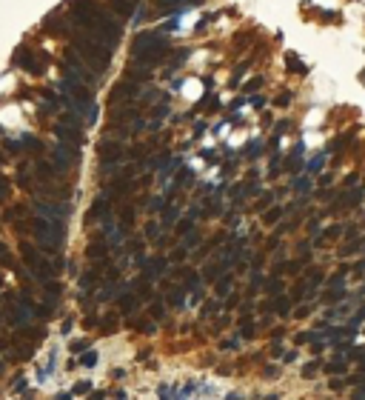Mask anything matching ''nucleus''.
<instances>
[{
  "label": "nucleus",
  "mask_w": 365,
  "mask_h": 400,
  "mask_svg": "<svg viewBox=\"0 0 365 400\" xmlns=\"http://www.w3.org/2000/svg\"><path fill=\"white\" fill-rule=\"evenodd\" d=\"M60 295H63V286L60 283H46V300L55 306V300H60Z\"/></svg>",
  "instance_id": "20"
},
{
  "label": "nucleus",
  "mask_w": 365,
  "mask_h": 400,
  "mask_svg": "<svg viewBox=\"0 0 365 400\" xmlns=\"http://www.w3.org/2000/svg\"><path fill=\"white\" fill-rule=\"evenodd\" d=\"M251 103H254V109H262V106H265V97H251Z\"/></svg>",
  "instance_id": "51"
},
{
  "label": "nucleus",
  "mask_w": 365,
  "mask_h": 400,
  "mask_svg": "<svg viewBox=\"0 0 365 400\" xmlns=\"http://www.w3.org/2000/svg\"><path fill=\"white\" fill-rule=\"evenodd\" d=\"M317 369H319V360H311L308 366H303V375H305V377H311L314 372H317Z\"/></svg>",
  "instance_id": "39"
},
{
  "label": "nucleus",
  "mask_w": 365,
  "mask_h": 400,
  "mask_svg": "<svg viewBox=\"0 0 365 400\" xmlns=\"http://www.w3.org/2000/svg\"><path fill=\"white\" fill-rule=\"evenodd\" d=\"M163 315H166L163 303H154V306H151V318H154V320H163Z\"/></svg>",
  "instance_id": "38"
},
{
  "label": "nucleus",
  "mask_w": 365,
  "mask_h": 400,
  "mask_svg": "<svg viewBox=\"0 0 365 400\" xmlns=\"http://www.w3.org/2000/svg\"><path fill=\"white\" fill-rule=\"evenodd\" d=\"M351 137H354L351 132H348V135H340V137H337V140H334V143L328 146V152H340V149H345V143H348Z\"/></svg>",
  "instance_id": "26"
},
{
  "label": "nucleus",
  "mask_w": 365,
  "mask_h": 400,
  "mask_svg": "<svg viewBox=\"0 0 365 400\" xmlns=\"http://www.w3.org/2000/svg\"><path fill=\"white\" fill-rule=\"evenodd\" d=\"M214 309H220V303H205V306H203V318H205V315H214Z\"/></svg>",
  "instance_id": "43"
},
{
  "label": "nucleus",
  "mask_w": 365,
  "mask_h": 400,
  "mask_svg": "<svg viewBox=\"0 0 365 400\" xmlns=\"http://www.w3.org/2000/svg\"><path fill=\"white\" fill-rule=\"evenodd\" d=\"M71 49L80 55V60L86 63V66L94 72V75H100L109 69V60H112V49L100 40H94L89 32H77L71 34Z\"/></svg>",
  "instance_id": "1"
},
{
  "label": "nucleus",
  "mask_w": 365,
  "mask_h": 400,
  "mask_svg": "<svg viewBox=\"0 0 365 400\" xmlns=\"http://www.w3.org/2000/svg\"><path fill=\"white\" fill-rule=\"evenodd\" d=\"M280 360H285V363H294V360H297V352H288V354H283Z\"/></svg>",
  "instance_id": "50"
},
{
  "label": "nucleus",
  "mask_w": 365,
  "mask_h": 400,
  "mask_svg": "<svg viewBox=\"0 0 365 400\" xmlns=\"http://www.w3.org/2000/svg\"><path fill=\"white\" fill-rule=\"evenodd\" d=\"M262 83H265V80H262V78H251L248 83H245V91H257V89H260V86H262Z\"/></svg>",
  "instance_id": "35"
},
{
  "label": "nucleus",
  "mask_w": 365,
  "mask_h": 400,
  "mask_svg": "<svg viewBox=\"0 0 365 400\" xmlns=\"http://www.w3.org/2000/svg\"><path fill=\"white\" fill-rule=\"evenodd\" d=\"M109 212H112V197H106V194H100L94 203H91V209H89V223H94V220H106L109 217Z\"/></svg>",
  "instance_id": "10"
},
{
  "label": "nucleus",
  "mask_w": 365,
  "mask_h": 400,
  "mask_svg": "<svg viewBox=\"0 0 365 400\" xmlns=\"http://www.w3.org/2000/svg\"><path fill=\"white\" fill-rule=\"evenodd\" d=\"M328 386H331V389H334V392H340V389H342V386H345V383H342V380H334V383H328Z\"/></svg>",
  "instance_id": "53"
},
{
  "label": "nucleus",
  "mask_w": 365,
  "mask_h": 400,
  "mask_svg": "<svg viewBox=\"0 0 365 400\" xmlns=\"http://www.w3.org/2000/svg\"><path fill=\"white\" fill-rule=\"evenodd\" d=\"M91 392V383L89 380H83V383H77V386H74V392H71V395H89Z\"/></svg>",
  "instance_id": "34"
},
{
  "label": "nucleus",
  "mask_w": 365,
  "mask_h": 400,
  "mask_svg": "<svg viewBox=\"0 0 365 400\" xmlns=\"http://www.w3.org/2000/svg\"><path fill=\"white\" fill-rule=\"evenodd\" d=\"M305 315H311V306H300V309H297V318H305Z\"/></svg>",
  "instance_id": "49"
},
{
  "label": "nucleus",
  "mask_w": 365,
  "mask_h": 400,
  "mask_svg": "<svg viewBox=\"0 0 365 400\" xmlns=\"http://www.w3.org/2000/svg\"><path fill=\"white\" fill-rule=\"evenodd\" d=\"M86 254H89L91 260H106V254H109V246H106V243H100V240H94V243H89Z\"/></svg>",
  "instance_id": "12"
},
{
  "label": "nucleus",
  "mask_w": 365,
  "mask_h": 400,
  "mask_svg": "<svg viewBox=\"0 0 365 400\" xmlns=\"http://www.w3.org/2000/svg\"><path fill=\"white\" fill-rule=\"evenodd\" d=\"M163 269H166V260H163V257H154V260H148L146 277H148V280H154V277H160V274H163Z\"/></svg>",
  "instance_id": "15"
},
{
  "label": "nucleus",
  "mask_w": 365,
  "mask_h": 400,
  "mask_svg": "<svg viewBox=\"0 0 365 400\" xmlns=\"http://www.w3.org/2000/svg\"><path fill=\"white\" fill-rule=\"evenodd\" d=\"M131 326H134L137 331H143V334H154V329H157V326H154V323H151V320H148V318L131 320Z\"/></svg>",
  "instance_id": "21"
},
{
  "label": "nucleus",
  "mask_w": 365,
  "mask_h": 400,
  "mask_svg": "<svg viewBox=\"0 0 365 400\" xmlns=\"http://www.w3.org/2000/svg\"><path fill=\"white\" fill-rule=\"evenodd\" d=\"M345 369H348V357H334V360H328V366H325L328 375H342Z\"/></svg>",
  "instance_id": "16"
},
{
  "label": "nucleus",
  "mask_w": 365,
  "mask_h": 400,
  "mask_svg": "<svg viewBox=\"0 0 365 400\" xmlns=\"http://www.w3.org/2000/svg\"><path fill=\"white\" fill-rule=\"evenodd\" d=\"M303 289H305V283H297L294 286V295H291V297H294V300H297V297H303Z\"/></svg>",
  "instance_id": "47"
},
{
  "label": "nucleus",
  "mask_w": 365,
  "mask_h": 400,
  "mask_svg": "<svg viewBox=\"0 0 365 400\" xmlns=\"http://www.w3.org/2000/svg\"><path fill=\"white\" fill-rule=\"evenodd\" d=\"M294 340L303 346V343H314V340H319V334H317V331H297Z\"/></svg>",
  "instance_id": "25"
},
{
  "label": "nucleus",
  "mask_w": 365,
  "mask_h": 400,
  "mask_svg": "<svg viewBox=\"0 0 365 400\" xmlns=\"http://www.w3.org/2000/svg\"><path fill=\"white\" fill-rule=\"evenodd\" d=\"M280 289H283V280H280V277H274L271 283H268V289H265V292H268V295H277Z\"/></svg>",
  "instance_id": "36"
},
{
  "label": "nucleus",
  "mask_w": 365,
  "mask_h": 400,
  "mask_svg": "<svg viewBox=\"0 0 365 400\" xmlns=\"http://www.w3.org/2000/svg\"><path fill=\"white\" fill-rule=\"evenodd\" d=\"M137 303H140V300H137V295H131V292L120 297V309H123L125 315H131V312L137 309Z\"/></svg>",
  "instance_id": "19"
},
{
  "label": "nucleus",
  "mask_w": 365,
  "mask_h": 400,
  "mask_svg": "<svg viewBox=\"0 0 365 400\" xmlns=\"http://www.w3.org/2000/svg\"><path fill=\"white\" fill-rule=\"evenodd\" d=\"M322 283V272H319V269H314V272H311V289H314V286H319Z\"/></svg>",
  "instance_id": "42"
},
{
  "label": "nucleus",
  "mask_w": 365,
  "mask_h": 400,
  "mask_svg": "<svg viewBox=\"0 0 365 400\" xmlns=\"http://www.w3.org/2000/svg\"><path fill=\"white\" fill-rule=\"evenodd\" d=\"M134 94H137V83H134L131 78H123V80H120V83H117V86L112 89V94H109V103L114 106V103L123 100V97H125V100H131Z\"/></svg>",
  "instance_id": "8"
},
{
  "label": "nucleus",
  "mask_w": 365,
  "mask_h": 400,
  "mask_svg": "<svg viewBox=\"0 0 365 400\" xmlns=\"http://www.w3.org/2000/svg\"><path fill=\"white\" fill-rule=\"evenodd\" d=\"M228 283H231V277H223V280L217 283V295H220V297L228 295Z\"/></svg>",
  "instance_id": "37"
},
{
  "label": "nucleus",
  "mask_w": 365,
  "mask_h": 400,
  "mask_svg": "<svg viewBox=\"0 0 365 400\" xmlns=\"http://www.w3.org/2000/svg\"><path fill=\"white\" fill-rule=\"evenodd\" d=\"M9 192H11V183L6 180V177H3V174H0V203H3V200H6V197H9Z\"/></svg>",
  "instance_id": "30"
},
{
  "label": "nucleus",
  "mask_w": 365,
  "mask_h": 400,
  "mask_svg": "<svg viewBox=\"0 0 365 400\" xmlns=\"http://www.w3.org/2000/svg\"><path fill=\"white\" fill-rule=\"evenodd\" d=\"M297 189H300V192H308V189H311V183H308V180H300V186H297Z\"/></svg>",
  "instance_id": "52"
},
{
  "label": "nucleus",
  "mask_w": 365,
  "mask_h": 400,
  "mask_svg": "<svg viewBox=\"0 0 365 400\" xmlns=\"http://www.w3.org/2000/svg\"><path fill=\"white\" fill-rule=\"evenodd\" d=\"M11 63L26 69L29 75H43L46 66H49V57H46L43 52H34L32 46H17L14 55H11Z\"/></svg>",
  "instance_id": "3"
},
{
  "label": "nucleus",
  "mask_w": 365,
  "mask_h": 400,
  "mask_svg": "<svg viewBox=\"0 0 365 400\" xmlns=\"http://www.w3.org/2000/svg\"><path fill=\"white\" fill-rule=\"evenodd\" d=\"M271 197H274L271 192H262V197L257 200V206H254V209H257V212H262V209H268V206H271Z\"/></svg>",
  "instance_id": "29"
},
{
  "label": "nucleus",
  "mask_w": 365,
  "mask_h": 400,
  "mask_svg": "<svg viewBox=\"0 0 365 400\" xmlns=\"http://www.w3.org/2000/svg\"><path fill=\"white\" fill-rule=\"evenodd\" d=\"M80 363H83V366H94V363H97V352H91V349H89V352L80 357Z\"/></svg>",
  "instance_id": "33"
},
{
  "label": "nucleus",
  "mask_w": 365,
  "mask_h": 400,
  "mask_svg": "<svg viewBox=\"0 0 365 400\" xmlns=\"http://www.w3.org/2000/svg\"><path fill=\"white\" fill-rule=\"evenodd\" d=\"M55 137L60 140V143H68V146H83V132L80 129H74V126H68V123H60V126H55Z\"/></svg>",
  "instance_id": "6"
},
{
  "label": "nucleus",
  "mask_w": 365,
  "mask_h": 400,
  "mask_svg": "<svg viewBox=\"0 0 365 400\" xmlns=\"http://www.w3.org/2000/svg\"><path fill=\"white\" fill-rule=\"evenodd\" d=\"M300 263H303V260H291V263H285V274H297V272H300Z\"/></svg>",
  "instance_id": "40"
},
{
  "label": "nucleus",
  "mask_w": 365,
  "mask_h": 400,
  "mask_svg": "<svg viewBox=\"0 0 365 400\" xmlns=\"http://www.w3.org/2000/svg\"><path fill=\"white\" fill-rule=\"evenodd\" d=\"M319 229V217H311V220H308V232H311V235H314V232H317Z\"/></svg>",
  "instance_id": "44"
},
{
  "label": "nucleus",
  "mask_w": 365,
  "mask_h": 400,
  "mask_svg": "<svg viewBox=\"0 0 365 400\" xmlns=\"http://www.w3.org/2000/svg\"><path fill=\"white\" fill-rule=\"evenodd\" d=\"M89 349V340H71V352H83Z\"/></svg>",
  "instance_id": "41"
},
{
  "label": "nucleus",
  "mask_w": 365,
  "mask_h": 400,
  "mask_svg": "<svg viewBox=\"0 0 365 400\" xmlns=\"http://www.w3.org/2000/svg\"><path fill=\"white\" fill-rule=\"evenodd\" d=\"M0 372H3V366H0Z\"/></svg>",
  "instance_id": "54"
},
{
  "label": "nucleus",
  "mask_w": 365,
  "mask_h": 400,
  "mask_svg": "<svg viewBox=\"0 0 365 400\" xmlns=\"http://www.w3.org/2000/svg\"><path fill=\"white\" fill-rule=\"evenodd\" d=\"M248 63H251V60H245V63H243V66H240L237 72H234V78H231V86H240V78L245 75V69H248Z\"/></svg>",
  "instance_id": "32"
},
{
  "label": "nucleus",
  "mask_w": 365,
  "mask_h": 400,
  "mask_svg": "<svg viewBox=\"0 0 365 400\" xmlns=\"http://www.w3.org/2000/svg\"><path fill=\"white\" fill-rule=\"evenodd\" d=\"M288 103H291V94H288V91H280V94H277V100H274V106H280V109H285Z\"/></svg>",
  "instance_id": "31"
},
{
  "label": "nucleus",
  "mask_w": 365,
  "mask_h": 400,
  "mask_svg": "<svg viewBox=\"0 0 365 400\" xmlns=\"http://www.w3.org/2000/svg\"><path fill=\"white\" fill-rule=\"evenodd\" d=\"M32 309H34V315H37L40 320H49V318H52V303H43V306H32Z\"/></svg>",
  "instance_id": "28"
},
{
  "label": "nucleus",
  "mask_w": 365,
  "mask_h": 400,
  "mask_svg": "<svg viewBox=\"0 0 365 400\" xmlns=\"http://www.w3.org/2000/svg\"><path fill=\"white\" fill-rule=\"evenodd\" d=\"M154 3H157L160 9H171V11H177L180 6H185L188 0H154Z\"/></svg>",
  "instance_id": "24"
},
{
  "label": "nucleus",
  "mask_w": 365,
  "mask_h": 400,
  "mask_svg": "<svg viewBox=\"0 0 365 400\" xmlns=\"http://www.w3.org/2000/svg\"><path fill=\"white\" fill-rule=\"evenodd\" d=\"M240 334H243L245 340L254 337V318H251V312H245V315L240 318Z\"/></svg>",
  "instance_id": "14"
},
{
  "label": "nucleus",
  "mask_w": 365,
  "mask_h": 400,
  "mask_svg": "<svg viewBox=\"0 0 365 400\" xmlns=\"http://www.w3.org/2000/svg\"><path fill=\"white\" fill-rule=\"evenodd\" d=\"M283 215H285V209H271V212H265V215H262V223H265V226H274Z\"/></svg>",
  "instance_id": "22"
},
{
  "label": "nucleus",
  "mask_w": 365,
  "mask_h": 400,
  "mask_svg": "<svg viewBox=\"0 0 365 400\" xmlns=\"http://www.w3.org/2000/svg\"><path fill=\"white\" fill-rule=\"evenodd\" d=\"M134 3L137 0H109V9L120 17V20H128L134 14Z\"/></svg>",
  "instance_id": "11"
},
{
  "label": "nucleus",
  "mask_w": 365,
  "mask_h": 400,
  "mask_svg": "<svg viewBox=\"0 0 365 400\" xmlns=\"http://www.w3.org/2000/svg\"><path fill=\"white\" fill-rule=\"evenodd\" d=\"M274 312H277L280 318H288V312H291V297H277V300H274Z\"/></svg>",
  "instance_id": "17"
},
{
  "label": "nucleus",
  "mask_w": 365,
  "mask_h": 400,
  "mask_svg": "<svg viewBox=\"0 0 365 400\" xmlns=\"http://www.w3.org/2000/svg\"><path fill=\"white\" fill-rule=\"evenodd\" d=\"M169 55V40L157 32H140L131 43V57L134 63H143V66H157L163 57Z\"/></svg>",
  "instance_id": "2"
},
{
  "label": "nucleus",
  "mask_w": 365,
  "mask_h": 400,
  "mask_svg": "<svg viewBox=\"0 0 365 400\" xmlns=\"http://www.w3.org/2000/svg\"><path fill=\"white\" fill-rule=\"evenodd\" d=\"M146 235H148V238H154V235H157V223H148V226H146Z\"/></svg>",
  "instance_id": "48"
},
{
  "label": "nucleus",
  "mask_w": 365,
  "mask_h": 400,
  "mask_svg": "<svg viewBox=\"0 0 365 400\" xmlns=\"http://www.w3.org/2000/svg\"><path fill=\"white\" fill-rule=\"evenodd\" d=\"M120 223H123V229H131V223H134V206H123V212H120Z\"/></svg>",
  "instance_id": "23"
},
{
  "label": "nucleus",
  "mask_w": 365,
  "mask_h": 400,
  "mask_svg": "<svg viewBox=\"0 0 365 400\" xmlns=\"http://www.w3.org/2000/svg\"><path fill=\"white\" fill-rule=\"evenodd\" d=\"M80 158V149L77 146H68V143H57V149L52 152V160H55V169L57 171H66L71 169V163Z\"/></svg>",
  "instance_id": "5"
},
{
  "label": "nucleus",
  "mask_w": 365,
  "mask_h": 400,
  "mask_svg": "<svg viewBox=\"0 0 365 400\" xmlns=\"http://www.w3.org/2000/svg\"><path fill=\"white\" fill-rule=\"evenodd\" d=\"M0 263H9V251H6L3 243H0Z\"/></svg>",
  "instance_id": "46"
},
{
  "label": "nucleus",
  "mask_w": 365,
  "mask_h": 400,
  "mask_svg": "<svg viewBox=\"0 0 365 400\" xmlns=\"http://www.w3.org/2000/svg\"><path fill=\"white\" fill-rule=\"evenodd\" d=\"M228 326V315H223L220 320H214V329H226Z\"/></svg>",
  "instance_id": "45"
},
{
  "label": "nucleus",
  "mask_w": 365,
  "mask_h": 400,
  "mask_svg": "<svg viewBox=\"0 0 365 400\" xmlns=\"http://www.w3.org/2000/svg\"><path fill=\"white\" fill-rule=\"evenodd\" d=\"M43 29L52 32V34H60V37H68V34H71V29H68V23H66V14H60V11H52V14L46 17Z\"/></svg>",
  "instance_id": "7"
},
{
  "label": "nucleus",
  "mask_w": 365,
  "mask_h": 400,
  "mask_svg": "<svg viewBox=\"0 0 365 400\" xmlns=\"http://www.w3.org/2000/svg\"><path fill=\"white\" fill-rule=\"evenodd\" d=\"M182 292H185V286H177V289L169 295V303H171V306H182Z\"/></svg>",
  "instance_id": "27"
},
{
  "label": "nucleus",
  "mask_w": 365,
  "mask_h": 400,
  "mask_svg": "<svg viewBox=\"0 0 365 400\" xmlns=\"http://www.w3.org/2000/svg\"><path fill=\"white\" fill-rule=\"evenodd\" d=\"M340 232H342V226H331V229H325V232H322V235L317 238V246H328L325 240H337V238H340Z\"/></svg>",
  "instance_id": "18"
},
{
  "label": "nucleus",
  "mask_w": 365,
  "mask_h": 400,
  "mask_svg": "<svg viewBox=\"0 0 365 400\" xmlns=\"http://www.w3.org/2000/svg\"><path fill=\"white\" fill-rule=\"evenodd\" d=\"M285 66H288V72H294V75H305V72H308V66H305V63H300V57H297L294 52H288V55H285Z\"/></svg>",
  "instance_id": "13"
},
{
  "label": "nucleus",
  "mask_w": 365,
  "mask_h": 400,
  "mask_svg": "<svg viewBox=\"0 0 365 400\" xmlns=\"http://www.w3.org/2000/svg\"><path fill=\"white\" fill-rule=\"evenodd\" d=\"M97 152H100V163H103V166H109V163H114V160L123 158V146H120V143H114V140H103L100 146H97Z\"/></svg>",
  "instance_id": "9"
},
{
  "label": "nucleus",
  "mask_w": 365,
  "mask_h": 400,
  "mask_svg": "<svg viewBox=\"0 0 365 400\" xmlns=\"http://www.w3.org/2000/svg\"><path fill=\"white\" fill-rule=\"evenodd\" d=\"M20 251H23V260H26V266L32 269V274L37 277V280H49V277H52V272H55V269H52V266L43 260V254H40V251L32 249V243H20Z\"/></svg>",
  "instance_id": "4"
}]
</instances>
